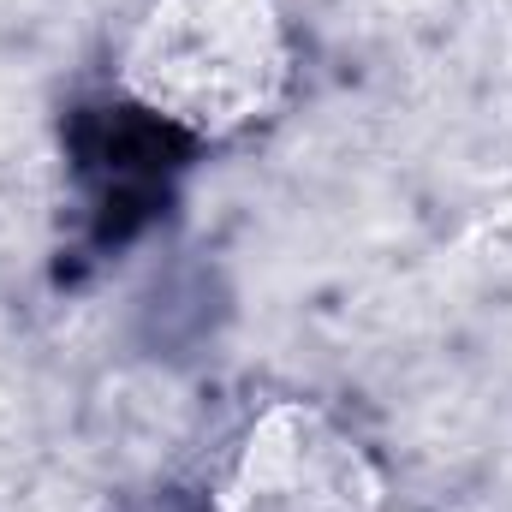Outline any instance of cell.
<instances>
[{"label":"cell","mask_w":512,"mask_h":512,"mask_svg":"<svg viewBox=\"0 0 512 512\" xmlns=\"http://www.w3.org/2000/svg\"><path fill=\"white\" fill-rule=\"evenodd\" d=\"M292 84V36L280 0H149L120 90L197 143H227L262 126Z\"/></svg>","instance_id":"1"},{"label":"cell","mask_w":512,"mask_h":512,"mask_svg":"<svg viewBox=\"0 0 512 512\" xmlns=\"http://www.w3.org/2000/svg\"><path fill=\"white\" fill-rule=\"evenodd\" d=\"M382 501L370 447L322 405L280 399L245 429L215 512H382Z\"/></svg>","instance_id":"2"}]
</instances>
